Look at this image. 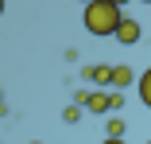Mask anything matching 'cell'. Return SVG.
Wrapping results in <instances>:
<instances>
[{
  "mask_svg": "<svg viewBox=\"0 0 151 144\" xmlns=\"http://www.w3.org/2000/svg\"><path fill=\"white\" fill-rule=\"evenodd\" d=\"M116 39L124 43V47H132V43H139V39H143V27H139V20H132V16H124V20H120V27H116Z\"/></svg>",
  "mask_w": 151,
  "mask_h": 144,
  "instance_id": "cell-3",
  "label": "cell"
},
{
  "mask_svg": "<svg viewBox=\"0 0 151 144\" xmlns=\"http://www.w3.org/2000/svg\"><path fill=\"white\" fill-rule=\"evenodd\" d=\"M112 4H120V8H124V4H132V0H112Z\"/></svg>",
  "mask_w": 151,
  "mask_h": 144,
  "instance_id": "cell-10",
  "label": "cell"
},
{
  "mask_svg": "<svg viewBox=\"0 0 151 144\" xmlns=\"http://www.w3.org/2000/svg\"><path fill=\"white\" fill-rule=\"evenodd\" d=\"M78 4H93V0H78Z\"/></svg>",
  "mask_w": 151,
  "mask_h": 144,
  "instance_id": "cell-11",
  "label": "cell"
},
{
  "mask_svg": "<svg viewBox=\"0 0 151 144\" xmlns=\"http://www.w3.org/2000/svg\"><path fill=\"white\" fill-rule=\"evenodd\" d=\"M85 78L93 82V86H112V66H85Z\"/></svg>",
  "mask_w": 151,
  "mask_h": 144,
  "instance_id": "cell-4",
  "label": "cell"
},
{
  "mask_svg": "<svg viewBox=\"0 0 151 144\" xmlns=\"http://www.w3.org/2000/svg\"><path fill=\"white\" fill-rule=\"evenodd\" d=\"M101 144H128V140H124V136H105Z\"/></svg>",
  "mask_w": 151,
  "mask_h": 144,
  "instance_id": "cell-9",
  "label": "cell"
},
{
  "mask_svg": "<svg viewBox=\"0 0 151 144\" xmlns=\"http://www.w3.org/2000/svg\"><path fill=\"white\" fill-rule=\"evenodd\" d=\"M136 90H139V101H143V105L151 109V66H147V70L139 74V82H136Z\"/></svg>",
  "mask_w": 151,
  "mask_h": 144,
  "instance_id": "cell-6",
  "label": "cell"
},
{
  "mask_svg": "<svg viewBox=\"0 0 151 144\" xmlns=\"http://www.w3.org/2000/svg\"><path fill=\"white\" fill-rule=\"evenodd\" d=\"M78 105L89 109V113H112V109H116V90H109V86L81 90V94H78Z\"/></svg>",
  "mask_w": 151,
  "mask_h": 144,
  "instance_id": "cell-2",
  "label": "cell"
},
{
  "mask_svg": "<svg viewBox=\"0 0 151 144\" xmlns=\"http://www.w3.org/2000/svg\"><path fill=\"white\" fill-rule=\"evenodd\" d=\"M62 121H66V125H78V121H81V105H66Z\"/></svg>",
  "mask_w": 151,
  "mask_h": 144,
  "instance_id": "cell-7",
  "label": "cell"
},
{
  "mask_svg": "<svg viewBox=\"0 0 151 144\" xmlns=\"http://www.w3.org/2000/svg\"><path fill=\"white\" fill-rule=\"evenodd\" d=\"M147 144H151V140H147Z\"/></svg>",
  "mask_w": 151,
  "mask_h": 144,
  "instance_id": "cell-14",
  "label": "cell"
},
{
  "mask_svg": "<svg viewBox=\"0 0 151 144\" xmlns=\"http://www.w3.org/2000/svg\"><path fill=\"white\" fill-rule=\"evenodd\" d=\"M132 82H139L136 74H132V66H112V90H124V86H132Z\"/></svg>",
  "mask_w": 151,
  "mask_h": 144,
  "instance_id": "cell-5",
  "label": "cell"
},
{
  "mask_svg": "<svg viewBox=\"0 0 151 144\" xmlns=\"http://www.w3.org/2000/svg\"><path fill=\"white\" fill-rule=\"evenodd\" d=\"M139 4H147V8H151V0H139Z\"/></svg>",
  "mask_w": 151,
  "mask_h": 144,
  "instance_id": "cell-12",
  "label": "cell"
},
{
  "mask_svg": "<svg viewBox=\"0 0 151 144\" xmlns=\"http://www.w3.org/2000/svg\"><path fill=\"white\" fill-rule=\"evenodd\" d=\"M105 132H109V136H124V121H120V117H109Z\"/></svg>",
  "mask_w": 151,
  "mask_h": 144,
  "instance_id": "cell-8",
  "label": "cell"
},
{
  "mask_svg": "<svg viewBox=\"0 0 151 144\" xmlns=\"http://www.w3.org/2000/svg\"><path fill=\"white\" fill-rule=\"evenodd\" d=\"M27 144H43V140H27Z\"/></svg>",
  "mask_w": 151,
  "mask_h": 144,
  "instance_id": "cell-13",
  "label": "cell"
},
{
  "mask_svg": "<svg viewBox=\"0 0 151 144\" xmlns=\"http://www.w3.org/2000/svg\"><path fill=\"white\" fill-rule=\"evenodd\" d=\"M120 20H124V12H120V4H112V0H93V4H85V16H81L85 31L89 35H101V39L116 35Z\"/></svg>",
  "mask_w": 151,
  "mask_h": 144,
  "instance_id": "cell-1",
  "label": "cell"
}]
</instances>
